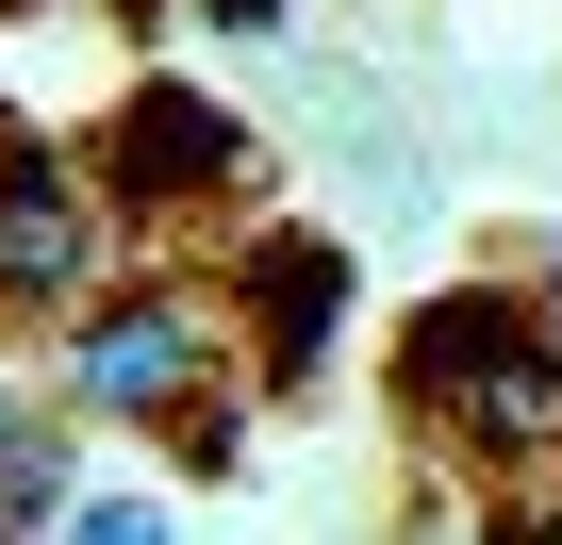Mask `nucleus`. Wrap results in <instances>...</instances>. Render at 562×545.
<instances>
[{"label": "nucleus", "instance_id": "obj_1", "mask_svg": "<svg viewBox=\"0 0 562 545\" xmlns=\"http://www.w3.org/2000/svg\"><path fill=\"white\" fill-rule=\"evenodd\" d=\"M397 413L463 463V479H562V331L529 298H430L397 331Z\"/></svg>", "mask_w": 562, "mask_h": 545}, {"label": "nucleus", "instance_id": "obj_2", "mask_svg": "<svg viewBox=\"0 0 562 545\" xmlns=\"http://www.w3.org/2000/svg\"><path fill=\"white\" fill-rule=\"evenodd\" d=\"M215 364H232V298H199V282H100L83 315H67V413H100V430H166L182 463H232V413H215Z\"/></svg>", "mask_w": 562, "mask_h": 545}, {"label": "nucleus", "instance_id": "obj_3", "mask_svg": "<svg viewBox=\"0 0 562 545\" xmlns=\"http://www.w3.org/2000/svg\"><path fill=\"white\" fill-rule=\"evenodd\" d=\"M83 166H100V198H116L133 231H166V215H199V198L248 182V133H232L199 83H133V100L83 133Z\"/></svg>", "mask_w": 562, "mask_h": 545}, {"label": "nucleus", "instance_id": "obj_4", "mask_svg": "<svg viewBox=\"0 0 562 545\" xmlns=\"http://www.w3.org/2000/svg\"><path fill=\"white\" fill-rule=\"evenodd\" d=\"M100 248H116L100 166H50V149L0 166V315H83L100 298Z\"/></svg>", "mask_w": 562, "mask_h": 545}, {"label": "nucleus", "instance_id": "obj_5", "mask_svg": "<svg viewBox=\"0 0 562 545\" xmlns=\"http://www.w3.org/2000/svg\"><path fill=\"white\" fill-rule=\"evenodd\" d=\"M215 298H232V331H248V381H265V397H299V381L331 364V315H348V248L265 231L248 264H215Z\"/></svg>", "mask_w": 562, "mask_h": 545}, {"label": "nucleus", "instance_id": "obj_6", "mask_svg": "<svg viewBox=\"0 0 562 545\" xmlns=\"http://www.w3.org/2000/svg\"><path fill=\"white\" fill-rule=\"evenodd\" d=\"M67 397H0V545H34V529H67Z\"/></svg>", "mask_w": 562, "mask_h": 545}, {"label": "nucleus", "instance_id": "obj_7", "mask_svg": "<svg viewBox=\"0 0 562 545\" xmlns=\"http://www.w3.org/2000/svg\"><path fill=\"white\" fill-rule=\"evenodd\" d=\"M50 545H166V496H67Z\"/></svg>", "mask_w": 562, "mask_h": 545}, {"label": "nucleus", "instance_id": "obj_8", "mask_svg": "<svg viewBox=\"0 0 562 545\" xmlns=\"http://www.w3.org/2000/svg\"><path fill=\"white\" fill-rule=\"evenodd\" d=\"M199 18H215V34H281V0H199Z\"/></svg>", "mask_w": 562, "mask_h": 545}, {"label": "nucleus", "instance_id": "obj_9", "mask_svg": "<svg viewBox=\"0 0 562 545\" xmlns=\"http://www.w3.org/2000/svg\"><path fill=\"white\" fill-rule=\"evenodd\" d=\"M0 18H50V0H0Z\"/></svg>", "mask_w": 562, "mask_h": 545}, {"label": "nucleus", "instance_id": "obj_10", "mask_svg": "<svg viewBox=\"0 0 562 545\" xmlns=\"http://www.w3.org/2000/svg\"><path fill=\"white\" fill-rule=\"evenodd\" d=\"M0 166H18V116H0Z\"/></svg>", "mask_w": 562, "mask_h": 545}]
</instances>
